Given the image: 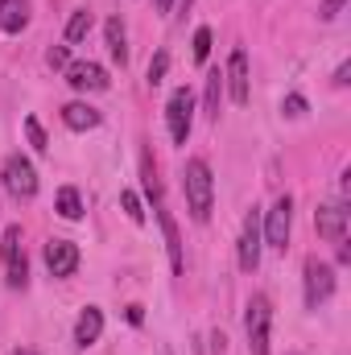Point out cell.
I'll return each mask as SVG.
<instances>
[{
    "mask_svg": "<svg viewBox=\"0 0 351 355\" xmlns=\"http://www.w3.org/2000/svg\"><path fill=\"white\" fill-rule=\"evenodd\" d=\"M182 190H186V207L198 223L211 219V202H215V178H211V166L203 157H190L186 170H182Z\"/></svg>",
    "mask_w": 351,
    "mask_h": 355,
    "instance_id": "cell-1",
    "label": "cell"
},
{
    "mask_svg": "<svg viewBox=\"0 0 351 355\" xmlns=\"http://www.w3.org/2000/svg\"><path fill=\"white\" fill-rule=\"evenodd\" d=\"M268 327H273V302L264 293H252L248 310H244V331H248V352L252 355H268Z\"/></svg>",
    "mask_w": 351,
    "mask_h": 355,
    "instance_id": "cell-2",
    "label": "cell"
},
{
    "mask_svg": "<svg viewBox=\"0 0 351 355\" xmlns=\"http://www.w3.org/2000/svg\"><path fill=\"white\" fill-rule=\"evenodd\" d=\"M302 285H306V310H318L335 293V268L327 261H318V257H310L302 265Z\"/></svg>",
    "mask_w": 351,
    "mask_h": 355,
    "instance_id": "cell-3",
    "label": "cell"
},
{
    "mask_svg": "<svg viewBox=\"0 0 351 355\" xmlns=\"http://www.w3.org/2000/svg\"><path fill=\"white\" fill-rule=\"evenodd\" d=\"M0 182L12 198H33L37 194V170L25 153H8L4 157V170H0Z\"/></svg>",
    "mask_w": 351,
    "mask_h": 355,
    "instance_id": "cell-4",
    "label": "cell"
},
{
    "mask_svg": "<svg viewBox=\"0 0 351 355\" xmlns=\"http://www.w3.org/2000/svg\"><path fill=\"white\" fill-rule=\"evenodd\" d=\"M289 227H293V198L281 194V198L273 202V211H264V223H261L264 244L285 252V244H289Z\"/></svg>",
    "mask_w": 351,
    "mask_h": 355,
    "instance_id": "cell-5",
    "label": "cell"
},
{
    "mask_svg": "<svg viewBox=\"0 0 351 355\" xmlns=\"http://www.w3.org/2000/svg\"><path fill=\"white\" fill-rule=\"evenodd\" d=\"M166 124H170V141L174 145H186L190 141V124H194V91L178 87L166 103Z\"/></svg>",
    "mask_w": 351,
    "mask_h": 355,
    "instance_id": "cell-6",
    "label": "cell"
},
{
    "mask_svg": "<svg viewBox=\"0 0 351 355\" xmlns=\"http://www.w3.org/2000/svg\"><path fill=\"white\" fill-rule=\"evenodd\" d=\"M223 87H228V95H232V103H248L252 99V79H248V54L236 46L232 50V58H228V71H223Z\"/></svg>",
    "mask_w": 351,
    "mask_h": 355,
    "instance_id": "cell-7",
    "label": "cell"
},
{
    "mask_svg": "<svg viewBox=\"0 0 351 355\" xmlns=\"http://www.w3.org/2000/svg\"><path fill=\"white\" fill-rule=\"evenodd\" d=\"M240 268L244 272H257L261 268V248H264V236H261V211H248L244 215V232H240Z\"/></svg>",
    "mask_w": 351,
    "mask_h": 355,
    "instance_id": "cell-8",
    "label": "cell"
},
{
    "mask_svg": "<svg viewBox=\"0 0 351 355\" xmlns=\"http://www.w3.org/2000/svg\"><path fill=\"white\" fill-rule=\"evenodd\" d=\"M348 223H351V211L343 202H327V207L314 211V227H318V236H323L327 244L348 240Z\"/></svg>",
    "mask_w": 351,
    "mask_h": 355,
    "instance_id": "cell-9",
    "label": "cell"
},
{
    "mask_svg": "<svg viewBox=\"0 0 351 355\" xmlns=\"http://www.w3.org/2000/svg\"><path fill=\"white\" fill-rule=\"evenodd\" d=\"M62 75H67V83H71V87L83 91V95H87V91H108V83H112V79H108V71H103L99 62H91V58H83V62H67V71H62Z\"/></svg>",
    "mask_w": 351,
    "mask_h": 355,
    "instance_id": "cell-10",
    "label": "cell"
},
{
    "mask_svg": "<svg viewBox=\"0 0 351 355\" xmlns=\"http://www.w3.org/2000/svg\"><path fill=\"white\" fill-rule=\"evenodd\" d=\"M46 268L54 277H71L79 268V244L75 240H50L46 244Z\"/></svg>",
    "mask_w": 351,
    "mask_h": 355,
    "instance_id": "cell-11",
    "label": "cell"
},
{
    "mask_svg": "<svg viewBox=\"0 0 351 355\" xmlns=\"http://www.w3.org/2000/svg\"><path fill=\"white\" fill-rule=\"evenodd\" d=\"M99 112L91 107V103H83V99H71L67 107H62V124L71 128V132H91V128H99Z\"/></svg>",
    "mask_w": 351,
    "mask_h": 355,
    "instance_id": "cell-12",
    "label": "cell"
},
{
    "mask_svg": "<svg viewBox=\"0 0 351 355\" xmlns=\"http://www.w3.org/2000/svg\"><path fill=\"white\" fill-rule=\"evenodd\" d=\"M99 335H103V310L99 306H87L79 314V322H75V343L79 347H91V343H99Z\"/></svg>",
    "mask_w": 351,
    "mask_h": 355,
    "instance_id": "cell-13",
    "label": "cell"
},
{
    "mask_svg": "<svg viewBox=\"0 0 351 355\" xmlns=\"http://www.w3.org/2000/svg\"><path fill=\"white\" fill-rule=\"evenodd\" d=\"M157 223H162V232H166V252H170V268H174V272H182V268H186V261H182V240H178V223H174V215H170L166 207H157Z\"/></svg>",
    "mask_w": 351,
    "mask_h": 355,
    "instance_id": "cell-14",
    "label": "cell"
},
{
    "mask_svg": "<svg viewBox=\"0 0 351 355\" xmlns=\"http://www.w3.org/2000/svg\"><path fill=\"white\" fill-rule=\"evenodd\" d=\"M29 25V0H0V29L21 33Z\"/></svg>",
    "mask_w": 351,
    "mask_h": 355,
    "instance_id": "cell-15",
    "label": "cell"
},
{
    "mask_svg": "<svg viewBox=\"0 0 351 355\" xmlns=\"http://www.w3.org/2000/svg\"><path fill=\"white\" fill-rule=\"evenodd\" d=\"M103 33H108V54L124 67V62H128V33H124V21L112 17V21L103 25Z\"/></svg>",
    "mask_w": 351,
    "mask_h": 355,
    "instance_id": "cell-16",
    "label": "cell"
},
{
    "mask_svg": "<svg viewBox=\"0 0 351 355\" xmlns=\"http://www.w3.org/2000/svg\"><path fill=\"white\" fill-rule=\"evenodd\" d=\"M219 99H223V71L215 67V71L207 75V95H203V112H207V120H219Z\"/></svg>",
    "mask_w": 351,
    "mask_h": 355,
    "instance_id": "cell-17",
    "label": "cell"
},
{
    "mask_svg": "<svg viewBox=\"0 0 351 355\" xmlns=\"http://www.w3.org/2000/svg\"><path fill=\"white\" fill-rule=\"evenodd\" d=\"M54 207H58V215H62V219H71V223H75V219H83V198H79V190H75V186H62V190H58V198H54Z\"/></svg>",
    "mask_w": 351,
    "mask_h": 355,
    "instance_id": "cell-18",
    "label": "cell"
},
{
    "mask_svg": "<svg viewBox=\"0 0 351 355\" xmlns=\"http://www.w3.org/2000/svg\"><path fill=\"white\" fill-rule=\"evenodd\" d=\"M0 257H4V265H8V261H17V257H25V236H21V223L4 227V236H0Z\"/></svg>",
    "mask_w": 351,
    "mask_h": 355,
    "instance_id": "cell-19",
    "label": "cell"
},
{
    "mask_svg": "<svg viewBox=\"0 0 351 355\" xmlns=\"http://www.w3.org/2000/svg\"><path fill=\"white\" fill-rule=\"evenodd\" d=\"M91 25H95V17H91L87 8H75V12H71V21H67V42H71V46H79V42L91 33Z\"/></svg>",
    "mask_w": 351,
    "mask_h": 355,
    "instance_id": "cell-20",
    "label": "cell"
},
{
    "mask_svg": "<svg viewBox=\"0 0 351 355\" xmlns=\"http://www.w3.org/2000/svg\"><path fill=\"white\" fill-rule=\"evenodd\" d=\"M25 137H29L33 153H46V149H50V137H46V128L37 124V116H25Z\"/></svg>",
    "mask_w": 351,
    "mask_h": 355,
    "instance_id": "cell-21",
    "label": "cell"
},
{
    "mask_svg": "<svg viewBox=\"0 0 351 355\" xmlns=\"http://www.w3.org/2000/svg\"><path fill=\"white\" fill-rule=\"evenodd\" d=\"M166 71H170V54H166V50H157V54L149 58V71H145V79H149V87H157V83L166 79Z\"/></svg>",
    "mask_w": 351,
    "mask_h": 355,
    "instance_id": "cell-22",
    "label": "cell"
},
{
    "mask_svg": "<svg viewBox=\"0 0 351 355\" xmlns=\"http://www.w3.org/2000/svg\"><path fill=\"white\" fill-rule=\"evenodd\" d=\"M8 285H12V289H25V285H29V261H25V257L8 261Z\"/></svg>",
    "mask_w": 351,
    "mask_h": 355,
    "instance_id": "cell-23",
    "label": "cell"
},
{
    "mask_svg": "<svg viewBox=\"0 0 351 355\" xmlns=\"http://www.w3.org/2000/svg\"><path fill=\"white\" fill-rule=\"evenodd\" d=\"M207 58H211V29H207V25H198V29H194V62L203 67Z\"/></svg>",
    "mask_w": 351,
    "mask_h": 355,
    "instance_id": "cell-24",
    "label": "cell"
},
{
    "mask_svg": "<svg viewBox=\"0 0 351 355\" xmlns=\"http://www.w3.org/2000/svg\"><path fill=\"white\" fill-rule=\"evenodd\" d=\"M120 207H124V215H128L132 223H145V207H141V198H137L132 190H120Z\"/></svg>",
    "mask_w": 351,
    "mask_h": 355,
    "instance_id": "cell-25",
    "label": "cell"
},
{
    "mask_svg": "<svg viewBox=\"0 0 351 355\" xmlns=\"http://www.w3.org/2000/svg\"><path fill=\"white\" fill-rule=\"evenodd\" d=\"M306 107H310V103H306V95H298V91H289V95L281 99V112H285L289 120H298V116H306Z\"/></svg>",
    "mask_w": 351,
    "mask_h": 355,
    "instance_id": "cell-26",
    "label": "cell"
},
{
    "mask_svg": "<svg viewBox=\"0 0 351 355\" xmlns=\"http://www.w3.org/2000/svg\"><path fill=\"white\" fill-rule=\"evenodd\" d=\"M67 62H71V50H67V46H50V50H46V67L67 71Z\"/></svg>",
    "mask_w": 351,
    "mask_h": 355,
    "instance_id": "cell-27",
    "label": "cell"
},
{
    "mask_svg": "<svg viewBox=\"0 0 351 355\" xmlns=\"http://www.w3.org/2000/svg\"><path fill=\"white\" fill-rule=\"evenodd\" d=\"M343 4H348V0H323V8H318V17H323V21H335V17L343 12Z\"/></svg>",
    "mask_w": 351,
    "mask_h": 355,
    "instance_id": "cell-28",
    "label": "cell"
},
{
    "mask_svg": "<svg viewBox=\"0 0 351 355\" xmlns=\"http://www.w3.org/2000/svg\"><path fill=\"white\" fill-rule=\"evenodd\" d=\"M348 75H351V62H339V67H335V79H331V83H335V87H348V83H351Z\"/></svg>",
    "mask_w": 351,
    "mask_h": 355,
    "instance_id": "cell-29",
    "label": "cell"
},
{
    "mask_svg": "<svg viewBox=\"0 0 351 355\" xmlns=\"http://www.w3.org/2000/svg\"><path fill=\"white\" fill-rule=\"evenodd\" d=\"M128 322H132V327H141V322H145V314H141V306H128Z\"/></svg>",
    "mask_w": 351,
    "mask_h": 355,
    "instance_id": "cell-30",
    "label": "cell"
},
{
    "mask_svg": "<svg viewBox=\"0 0 351 355\" xmlns=\"http://www.w3.org/2000/svg\"><path fill=\"white\" fill-rule=\"evenodd\" d=\"M174 4H178V0H153V8H157V12H174Z\"/></svg>",
    "mask_w": 351,
    "mask_h": 355,
    "instance_id": "cell-31",
    "label": "cell"
},
{
    "mask_svg": "<svg viewBox=\"0 0 351 355\" xmlns=\"http://www.w3.org/2000/svg\"><path fill=\"white\" fill-rule=\"evenodd\" d=\"M8 355H37V352H29V347H17V352H8Z\"/></svg>",
    "mask_w": 351,
    "mask_h": 355,
    "instance_id": "cell-32",
    "label": "cell"
},
{
    "mask_svg": "<svg viewBox=\"0 0 351 355\" xmlns=\"http://www.w3.org/2000/svg\"><path fill=\"white\" fill-rule=\"evenodd\" d=\"M190 4H194V0H178V8H182V12H186V8H190Z\"/></svg>",
    "mask_w": 351,
    "mask_h": 355,
    "instance_id": "cell-33",
    "label": "cell"
}]
</instances>
